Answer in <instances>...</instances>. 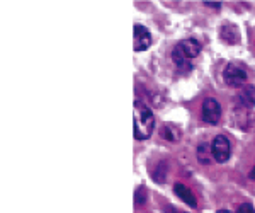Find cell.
I'll return each mask as SVG.
<instances>
[{"instance_id": "cell-1", "label": "cell", "mask_w": 255, "mask_h": 213, "mask_svg": "<svg viewBox=\"0 0 255 213\" xmlns=\"http://www.w3.org/2000/svg\"><path fill=\"white\" fill-rule=\"evenodd\" d=\"M155 128V116L150 108H146L143 102H134L133 113V135L136 140H146L153 133Z\"/></svg>"}, {"instance_id": "cell-2", "label": "cell", "mask_w": 255, "mask_h": 213, "mask_svg": "<svg viewBox=\"0 0 255 213\" xmlns=\"http://www.w3.org/2000/svg\"><path fill=\"white\" fill-rule=\"evenodd\" d=\"M223 80L230 87H242L247 85V72L242 67H238L235 63L226 65L225 72H223Z\"/></svg>"}, {"instance_id": "cell-3", "label": "cell", "mask_w": 255, "mask_h": 213, "mask_svg": "<svg viewBox=\"0 0 255 213\" xmlns=\"http://www.w3.org/2000/svg\"><path fill=\"white\" fill-rule=\"evenodd\" d=\"M201 114H203V120L209 123V125H218L221 120V106L220 102L213 97L203 101V108H201Z\"/></svg>"}, {"instance_id": "cell-4", "label": "cell", "mask_w": 255, "mask_h": 213, "mask_svg": "<svg viewBox=\"0 0 255 213\" xmlns=\"http://www.w3.org/2000/svg\"><path fill=\"white\" fill-rule=\"evenodd\" d=\"M211 152H213V159L216 162L223 164L230 159V142L225 135H218V137L213 140L211 145Z\"/></svg>"}, {"instance_id": "cell-5", "label": "cell", "mask_w": 255, "mask_h": 213, "mask_svg": "<svg viewBox=\"0 0 255 213\" xmlns=\"http://www.w3.org/2000/svg\"><path fill=\"white\" fill-rule=\"evenodd\" d=\"M133 44L134 51H145L151 44V34L145 26L134 24L133 27Z\"/></svg>"}, {"instance_id": "cell-6", "label": "cell", "mask_w": 255, "mask_h": 213, "mask_svg": "<svg viewBox=\"0 0 255 213\" xmlns=\"http://www.w3.org/2000/svg\"><path fill=\"white\" fill-rule=\"evenodd\" d=\"M174 193H175L177 196H179V198L182 200L184 203H187L191 208H196V207H197V200H196L194 193H192V191L189 190L186 184L175 183V184H174Z\"/></svg>"}, {"instance_id": "cell-7", "label": "cell", "mask_w": 255, "mask_h": 213, "mask_svg": "<svg viewBox=\"0 0 255 213\" xmlns=\"http://www.w3.org/2000/svg\"><path fill=\"white\" fill-rule=\"evenodd\" d=\"M179 46H180V50L184 51V55H186L191 61H192V58H196V56L201 53V44H199V41H197V39H192V38L180 41Z\"/></svg>"}, {"instance_id": "cell-8", "label": "cell", "mask_w": 255, "mask_h": 213, "mask_svg": "<svg viewBox=\"0 0 255 213\" xmlns=\"http://www.w3.org/2000/svg\"><path fill=\"white\" fill-rule=\"evenodd\" d=\"M238 102H240L244 108H254L255 106V87L254 85H245L244 89L238 94Z\"/></svg>"}, {"instance_id": "cell-9", "label": "cell", "mask_w": 255, "mask_h": 213, "mask_svg": "<svg viewBox=\"0 0 255 213\" xmlns=\"http://www.w3.org/2000/svg\"><path fill=\"white\" fill-rule=\"evenodd\" d=\"M220 36H221V39H223L225 43H228V44H233V43H237V41L240 39L237 27L232 26V24H225V26L220 29Z\"/></svg>"}, {"instance_id": "cell-10", "label": "cell", "mask_w": 255, "mask_h": 213, "mask_svg": "<svg viewBox=\"0 0 255 213\" xmlns=\"http://www.w3.org/2000/svg\"><path fill=\"white\" fill-rule=\"evenodd\" d=\"M163 137L167 138L168 142H179L180 137H182V133H180L179 128H175L174 125H165L163 126Z\"/></svg>"}, {"instance_id": "cell-11", "label": "cell", "mask_w": 255, "mask_h": 213, "mask_svg": "<svg viewBox=\"0 0 255 213\" xmlns=\"http://www.w3.org/2000/svg\"><path fill=\"white\" fill-rule=\"evenodd\" d=\"M211 155L213 152L209 150V147L206 143H201L199 147H197V161L201 164H209L211 162Z\"/></svg>"}, {"instance_id": "cell-12", "label": "cell", "mask_w": 255, "mask_h": 213, "mask_svg": "<svg viewBox=\"0 0 255 213\" xmlns=\"http://www.w3.org/2000/svg\"><path fill=\"white\" fill-rule=\"evenodd\" d=\"M165 176H167V164L160 162L158 167H157V173L153 174V178L157 179V183H163L165 181Z\"/></svg>"}, {"instance_id": "cell-13", "label": "cell", "mask_w": 255, "mask_h": 213, "mask_svg": "<svg viewBox=\"0 0 255 213\" xmlns=\"http://www.w3.org/2000/svg\"><path fill=\"white\" fill-rule=\"evenodd\" d=\"M237 213H255V210H254V207H252V205L244 203V205H240V207H238Z\"/></svg>"}, {"instance_id": "cell-14", "label": "cell", "mask_w": 255, "mask_h": 213, "mask_svg": "<svg viewBox=\"0 0 255 213\" xmlns=\"http://www.w3.org/2000/svg\"><path fill=\"white\" fill-rule=\"evenodd\" d=\"M134 202H136V205L145 203V190H143V188H138L136 190V200H134Z\"/></svg>"}, {"instance_id": "cell-15", "label": "cell", "mask_w": 255, "mask_h": 213, "mask_svg": "<svg viewBox=\"0 0 255 213\" xmlns=\"http://www.w3.org/2000/svg\"><path fill=\"white\" fill-rule=\"evenodd\" d=\"M204 5H206V7H215V9H218V7H221V2H204Z\"/></svg>"}, {"instance_id": "cell-16", "label": "cell", "mask_w": 255, "mask_h": 213, "mask_svg": "<svg viewBox=\"0 0 255 213\" xmlns=\"http://www.w3.org/2000/svg\"><path fill=\"white\" fill-rule=\"evenodd\" d=\"M249 178H250V179H254V181H255V166L252 167V171H250V174H249Z\"/></svg>"}, {"instance_id": "cell-17", "label": "cell", "mask_w": 255, "mask_h": 213, "mask_svg": "<svg viewBox=\"0 0 255 213\" xmlns=\"http://www.w3.org/2000/svg\"><path fill=\"white\" fill-rule=\"evenodd\" d=\"M216 213H232V212H228V210H218Z\"/></svg>"}]
</instances>
